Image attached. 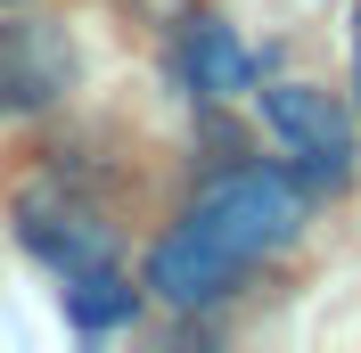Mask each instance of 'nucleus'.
I'll return each mask as SVG.
<instances>
[{
  "instance_id": "1",
  "label": "nucleus",
  "mask_w": 361,
  "mask_h": 353,
  "mask_svg": "<svg viewBox=\"0 0 361 353\" xmlns=\"http://www.w3.org/2000/svg\"><path fill=\"white\" fill-rule=\"evenodd\" d=\"M304 222V181L279 164H230L189 214L173 222L148 255V296L173 312H205L263 263L271 246L295 239Z\"/></svg>"
},
{
  "instance_id": "8",
  "label": "nucleus",
  "mask_w": 361,
  "mask_h": 353,
  "mask_svg": "<svg viewBox=\"0 0 361 353\" xmlns=\"http://www.w3.org/2000/svg\"><path fill=\"white\" fill-rule=\"evenodd\" d=\"M17 8H25V0H17Z\"/></svg>"
},
{
  "instance_id": "2",
  "label": "nucleus",
  "mask_w": 361,
  "mask_h": 353,
  "mask_svg": "<svg viewBox=\"0 0 361 353\" xmlns=\"http://www.w3.org/2000/svg\"><path fill=\"white\" fill-rule=\"evenodd\" d=\"M82 83V49L49 8H8L0 17V115H49Z\"/></svg>"
},
{
  "instance_id": "7",
  "label": "nucleus",
  "mask_w": 361,
  "mask_h": 353,
  "mask_svg": "<svg viewBox=\"0 0 361 353\" xmlns=\"http://www.w3.org/2000/svg\"><path fill=\"white\" fill-rule=\"evenodd\" d=\"M353 83H361V58H353Z\"/></svg>"
},
{
  "instance_id": "4",
  "label": "nucleus",
  "mask_w": 361,
  "mask_h": 353,
  "mask_svg": "<svg viewBox=\"0 0 361 353\" xmlns=\"http://www.w3.org/2000/svg\"><path fill=\"white\" fill-rule=\"evenodd\" d=\"M17 246L33 255V263H49V271H90V263H107V222L90 214L82 198H58V189H33V198L17 205Z\"/></svg>"
},
{
  "instance_id": "5",
  "label": "nucleus",
  "mask_w": 361,
  "mask_h": 353,
  "mask_svg": "<svg viewBox=\"0 0 361 353\" xmlns=\"http://www.w3.org/2000/svg\"><path fill=\"white\" fill-rule=\"evenodd\" d=\"M173 74H180V90H189V99L222 107L230 90H247V83H255V58H247V42H238L222 17H197V25L173 42Z\"/></svg>"
},
{
  "instance_id": "3",
  "label": "nucleus",
  "mask_w": 361,
  "mask_h": 353,
  "mask_svg": "<svg viewBox=\"0 0 361 353\" xmlns=\"http://www.w3.org/2000/svg\"><path fill=\"white\" fill-rule=\"evenodd\" d=\"M263 124L288 140V156H295L288 173L304 181V189H337V181L353 173V132H345V107L329 90H312V83L263 90Z\"/></svg>"
},
{
  "instance_id": "6",
  "label": "nucleus",
  "mask_w": 361,
  "mask_h": 353,
  "mask_svg": "<svg viewBox=\"0 0 361 353\" xmlns=\"http://www.w3.org/2000/svg\"><path fill=\"white\" fill-rule=\"evenodd\" d=\"M66 321H74V337H123L140 321V287H123L107 263H90L66 280Z\"/></svg>"
}]
</instances>
